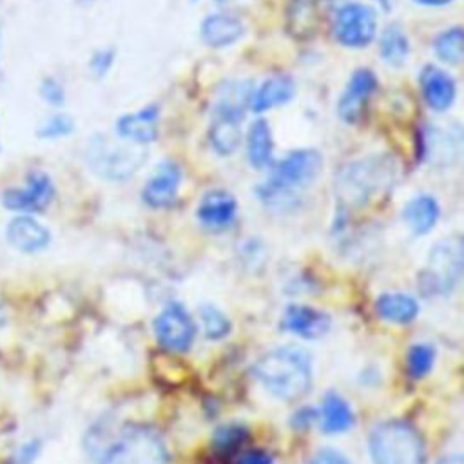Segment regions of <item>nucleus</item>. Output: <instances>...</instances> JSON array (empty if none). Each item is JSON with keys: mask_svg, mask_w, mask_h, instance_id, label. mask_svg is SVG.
<instances>
[{"mask_svg": "<svg viewBox=\"0 0 464 464\" xmlns=\"http://www.w3.org/2000/svg\"><path fill=\"white\" fill-rule=\"evenodd\" d=\"M96 464H165L167 450L160 435L145 426H96L85 440Z\"/></svg>", "mask_w": 464, "mask_h": 464, "instance_id": "f257e3e1", "label": "nucleus"}, {"mask_svg": "<svg viewBox=\"0 0 464 464\" xmlns=\"http://www.w3.org/2000/svg\"><path fill=\"white\" fill-rule=\"evenodd\" d=\"M257 382L274 397L295 401L312 388V359L295 344L277 346L254 364Z\"/></svg>", "mask_w": 464, "mask_h": 464, "instance_id": "f03ea898", "label": "nucleus"}, {"mask_svg": "<svg viewBox=\"0 0 464 464\" xmlns=\"http://www.w3.org/2000/svg\"><path fill=\"white\" fill-rule=\"evenodd\" d=\"M323 169V158L314 149H297L276 161L270 174L257 185V198L268 207H288L303 188L310 187Z\"/></svg>", "mask_w": 464, "mask_h": 464, "instance_id": "7ed1b4c3", "label": "nucleus"}, {"mask_svg": "<svg viewBox=\"0 0 464 464\" xmlns=\"http://www.w3.org/2000/svg\"><path fill=\"white\" fill-rule=\"evenodd\" d=\"M397 176L395 163L386 156H370L346 163L335 178V192L344 207H361L388 190Z\"/></svg>", "mask_w": 464, "mask_h": 464, "instance_id": "20e7f679", "label": "nucleus"}, {"mask_svg": "<svg viewBox=\"0 0 464 464\" xmlns=\"http://www.w3.org/2000/svg\"><path fill=\"white\" fill-rule=\"evenodd\" d=\"M372 464H424L426 448L419 430L404 419L379 422L368 439Z\"/></svg>", "mask_w": 464, "mask_h": 464, "instance_id": "39448f33", "label": "nucleus"}, {"mask_svg": "<svg viewBox=\"0 0 464 464\" xmlns=\"http://www.w3.org/2000/svg\"><path fill=\"white\" fill-rule=\"evenodd\" d=\"M147 160L143 145L109 136L96 134L89 140L85 149V161L89 169L109 181H121L130 178Z\"/></svg>", "mask_w": 464, "mask_h": 464, "instance_id": "423d86ee", "label": "nucleus"}, {"mask_svg": "<svg viewBox=\"0 0 464 464\" xmlns=\"http://www.w3.org/2000/svg\"><path fill=\"white\" fill-rule=\"evenodd\" d=\"M464 266V250L459 237H446L431 246L426 268L420 276L428 294L448 295L459 285Z\"/></svg>", "mask_w": 464, "mask_h": 464, "instance_id": "0eeeda50", "label": "nucleus"}, {"mask_svg": "<svg viewBox=\"0 0 464 464\" xmlns=\"http://www.w3.org/2000/svg\"><path fill=\"white\" fill-rule=\"evenodd\" d=\"M377 33V14L375 11L359 2L344 4L334 20V34L335 40L352 49L366 47Z\"/></svg>", "mask_w": 464, "mask_h": 464, "instance_id": "6e6552de", "label": "nucleus"}, {"mask_svg": "<svg viewBox=\"0 0 464 464\" xmlns=\"http://www.w3.org/2000/svg\"><path fill=\"white\" fill-rule=\"evenodd\" d=\"M158 343L170 352H187L196 335V324L179 303H169L154 319Z\"/></svg>", "mask_w": 464, "mask_h": 464, "instance_id": "1a4fd4ad", "label": "nucleus"}, {"mask_svg": "<svg viewBox=\"0 0 464 464\" xmlns=\"http://www.w3.org/2000/svg\"><path fill=\"white\" fill-rule=\"evenodd\" d=\"M54 198V183L45 172H31L24 187H11L2 194V205L13 212L33 214L49 207Z\"/></svg>", "mask_w": 464, "mask_h": 464, "instance_id": "9d476101", "label": "nucleus"}, {"mask_svg": "<svg viewBox=\"0 0 464 464\" xmlns=\"http://www.w3.org/2000/svg\"><path fill=\"white\" fill-rule=\"evenodd\" d=\"M377 78L370 69H357L350 82L346 83L339 103H337V114L344 123H357L364 109L368 105V100L377 91Z\"/></svg>", "mask_w": 464, "mask_h": 464, "instance_id": "9b49d317", "label": "nucleus"}, {"mask_svg": "<svg viewBox=\"0 0 464 464\" xmlns=\"http://www.w3.org/2000/svg\"><path fill=\"white\" fill-rule=\"evenodd\" d=\"M181 169L176 161H161L141 190L143 201L152 208L170 207L179 192Z\"/></svg>", "mask_w": 464, "mask_h": 464, "instance_id": "f8f14e48", "label": "nucleus"}, {"mask_svg": "<svg viewBox=\"0 0 464 464\" xmlns=\"http://www.w3.org/2000/svg\"><path fill=\"white\" fill-rule=\"evenodd\" d=\"M198 221L214 232H221L232 227L237 216V201L236 198L221 188L208 190L196 208Z\"/></svg>", "mask_w": 464, "mask_h": 464, "instance_id": "ddd939ff", "label": "nucleus"}, {"mask_svg": "<svg viewBox=\"0 0 464 464\" xmlns=\"http://www.w3.org/2000/svg\"><path fill=\"white\" fill-rule=\"evenodd\" d=\"M283 330L303 337V339H319L328 334L332 319L328 314L306 306V304H290L285 308L281 317Z\"/></svg>", "mask_w": 464, "mask_h": 464, "instance_id": "4468645a", "label": "nucleus"}, {"mask_svg": "<svg viewBox=\"0 0 464 464\" xmlns=\"http://www.w3.org/2000/svg\"><path fill=\"white\" fill-rule=\"evenodd\" d=\"M5 237L11 246L24 254H36L51 243V232L31 214L14 216L5 227Z\"/></svg>", "mask_w": 464, "mask_h": 464, "instance_id": "2eb2a0df", "label": "nucleus"}, {"mask_svg": "<svg viewBox=\"0 0 464 464\" xmlns=\"http://www.w3.org/2000/svg\"><path fill=\"white\" fill-rule=\"evenodd\" d=\"M419 83L424 102L433 111L442 112L453 105L457 96V83L446 71L435 65H426L419 74Z\"/></svg>", "mask_w": 464, "mask_h": 464, "instance_id": "dca6fc26", "label": "nucleus"}, {"mask_svg": "<svg viewBox=\"0 0 464 464\" xmlns=\"http://www.w3.org/2000/svg\"><path fill=\"white\" fill-rule=\"evenodd\" d=\"M160 109L158 105H147L136 112L123 114L116 121V134L121 140L147 145L158 138Z\"/></svg>", "mask_w": 464, "mask_h": 464, "instance_id": "f3484780", "label": "nucleus"}, {"mask_svg": "<svg viewBox=\"0 0 464 464\" xmlns=\"http://www.w3.org/2000/svg\"><path fill=\"white\" fill-rule=\"evenodd\" d=\"M201 40L210 47H228L234 45L245 34L243 22L228 13H214L208 14L201 22Z\"/></svg>", "mask_w": 464, "mask_h": 464, "instance_id": "a211bd4d", "label": "nucleus"}, {"mask_svg": "<svg viewBox=\"0 0 464 464\" xmlns=\"http://www.w3.org/2000/svg\"><path fill=\"white\" fill-rule=\"evenodd\" d=\"M295 83L286 74H274L266 78L254 92L250 100V107L256 114L266 112L274 107L285 105L294 98Z\"/></svg>", "mask_w": 464, "mask_h": 464, "instance_id": "6ab92c4d", "label": "nucleus"}, {"mask_svg": "<svg viewBox=\"0 0 464 464\" xmlns=\"http://www.w3.org/2000/svg\"><path fill=\"white\" fill-rule=\"evenodd\" d=\"M252 92H254V87H252V82L248 80H232L223 83L218 89L212 114L243 120L246 105H250Z\"/></svg>", "mask_w": 464, "mask_h": 464, "instance_id": "aec40b11", "label": "nucleus"}, {"mask_svg": "<svg viewBox=\"0 0 464 464\" xmlns=\"http://www.w3.org/2000/svg\"><path fill=\"white\" fill-rule=\"evenodd\" d=\"M317 417L321 419V430L328 435L344 433L355 422L352 406L341 395H337L334 392L324 395Z\"/></svg>", "mask_w": 464, "mask_h": 464, "instance_id": "412c9836", "label": "nucleus"}, {"mask_svg": "<svg viewBox=\"0 0 464 464\" xmlns=\"http://www.w3.org/2000/svg\"><path fill=\"white\" fill-rule=\"evenodd\" d=\"M439 203L428 194L411 198L402 210V218L415 236L428 234L439 221Z\"/></svg>", "mask_w": 464, "mask_h": 464, "instance_id": "4be33fe9", "label": "nucleus"}, {"mask_svg": "<svg viewBox=\"0 0 464 464\" xmlns=\"http://www.w3.org/2000/svg\"><path fill=\"white\" fill-rule=\"evenodd\" d=\"M379 317L395 324H408L419 315V303L413 295L402 292L381 294L375 301Z\"/></svg>", "mask_w": 464, "mask_h": 464, "instance_id": "5701e85b", "label": "nucleus"}, {"mask_svg": "<svg viewBox=\"0 0 464 464\" xmlns=\"http://www.w3.org/2000/svg\"><path fill=\"white\" fill-rule=\"evenodd\" d=\"M272 152H274V140L272 130L266 120L257 118L246 136V154L248 161L254 169H266L272 165Z\"/></svg>", "mask_w": 464, "mask_h": 464, "instance_id": "b1692460", "label": "nucleus"}, {"mask_svg": "<svg viewBox=\"0 0 464 464\" xmlns=\"http://www.w3.org/2000/svg\"><path fill=\"white\" fill-rule=\"evenodd\" d=\"M208 140L212 149L219 156H228L236 152L241 143V120L232 116L212 114V125L208 130Z\"/></svg>", "mask_w": 464, "mask_h": 464, "instance_id": "393cba45", "label": "nucleus"}, {"mask_svg": "<svg viewBox=\"0 0 464 464\" xmlns=\"http://www.w3.org/2000/svg\"><path fill=\"white\" fill-rule=\"evenodd\" d=\"M381 58L392 65V67H401L410 54V40L406 36V33L397 25H390L384 29V33L381 34Z\"/></svg>", "mask_w": 464, "mask_h": 464, "instance_id": "a878e982", "label": "nucleus"}, {"mask_svg": "<svg viewBox=\"0 0 464 464\" xmlns=\"http://www.w3.org/2000/svg\"><path fill=\"white\" fill-rule=\"evenodd\" d=\"M437 58L448 65H459L464 56V33L460 27H451L437 34L433 42Z\"/></svg>", "mask_w": 464, "mask_h": 464, "instance_id": "bb28decb", "label": "nucleus"}, {"mask_svg": "<svg viewBox=\"0 0 464 464\" xmlns=\"http://www.w3.org/2000/svg\"><path fill=\"white\" fill-rule=\"evenodd\" d=\"M288 20L294 34L306 38L310 33H314L317 24V9L314 0H292Z\"/></svg>", "mask_w": 464, "mask_h": 464, "instance_id": "cd10ccee", "label": "nucleus"}, {"mask_svg": "<svg viewBox=\"0 0 464 464\" xmlns=\"http://www.w3.org/2000/svg\"><path fill=\"white\" fill-rule=\"evenodd\" d=\"M198 314H199V323L207 339L219 341L230 334L232 330L230 319L214 304H201Z\"/></svg>", "mask_w": 464, "mask_h": 464, "instance_id": "c85d7f7f", "label": "nucleus"}, {"mask_svg": "<svg viewBox=\"0 0 464 464\" xmlns=\"http://www.w3.org/2000/svg\"><path fill=\"white\" fill-rule=\"evenodd\" d=\"M435 362V348L428 343L411 344L406 355V368L411 379L426 377Z\"/></svg>", "mask_w": 464, "mask_h": 464, "instance_id": "c756f323", "label": "nucleus"}, {"mask_svg": "<svg viewBox=\"0 0 464 464\" xmlns=\"http://www.w3.org/2000/svg\"><path fill=\"white\" fill-rule=\"evenodd\" d=\"M246 437L248 431L243 426H219L212 435V448L216 453H236V450L246 440Z\"/></svg>", "mask_w": 464, "mask_h": 464, "instance_id": "7c9ffc66", "label": "nucleus"}, {"mask_svg": "<svg viewBox=\"0 0 464 464\" xmlns=\"http://www.w3.org/2000/svg\"><path fill=\"white\" fill-rule=\"evenodd\" d=\"M428 149L433 156H440V160L448 161L451 154L460 149V129H437L435 132H431Z\"/></svg>", "mask_w": 464, "mask_h": 464, "instance_id": "2f4dec72", "label": "nucleus"}, {"mask_svg": "<svg viewBox=\"0 0 464 464\" xmlns=\"http://www.w3.org/2000/svg\"><path fill=\"white\" fill-rule=\"evenodd\" d=\"M72 132H74V120L63 112L47 116L36 130L38 138H42V140H60Z\"/></svg>", "mask_w": 464, "mask_h": 464, "instance_id": "473e14b6", "label": "nucleus"}, {"mask_svg": "<svg viewBox=\"0 0 464 464\" xmlns=\"http://www.w3.org/2000/svg\"><path fill=\"white\" fill-rule=\"evenodd\" d=\"M38 92H40V98L51 105V107H62L65 103V89L63 85L53 78V76H45L42 82H40V87H38Z\"/></svg>", "mask_w": 464, "mask_h": 464, "instance_id": "72a5a7b5", "label": "nucleus"}, {"mask_svg": "<svg viewBox=\"0 0 464 464\" xmlns=\"http://www.w3.org/2000/svg\"><path fill=\"white\" fill-rule=\"evenodd\" d=\"M114 56H116V54H114L112 49H98V51L91 56V62H89L91 71H92L98 78L105 76V74L111 71L112 63H114Z\"/></svg>", "mask_w": 464, "mask_h": 464, "instance_id": "f704fd0d", "label": "nucleus"}, {"mask_svg": "<svg viewBox=\"0 0 464 464\" xmlns=\"http://www.w3.org/2000/svg\"><path fill=\"white\" fill-rule=\"evenodd\" d=\"M42 450V442L38 439H31L24 442L14 453H13V464H33Z\"/></svg>", "mask_w": 464, "mask_h": 464, "instance_id": "c9c22d12", "label": "nucleus"}, {"mask_svg": "<svg viewBox=\"0 0 464 464\" xmlns=\"http://www.w3.org/2000/svg\"><path fill=\"white\" fill-rule=\"evenodd\" d=\"M308 464H350V459L335 448H323L312 457Z\"/></svg>", "mask_w": 464, "mask_h": 464, "instance_id": "e433bc0d", "label": "nucleus"}, {"mask_svg": "<svg viewBox=\"0 0 464 464\" xmlns=\"http://www.w3.org/2000/svg\"><path fill=\"white\" fill-rule=\"evenodd\" d=\"M234 464H274V459L265 450L252 448V450H246V451L239 453L236 457Z\"/></svg>", "mask_w": 464, "mask_h": 464, "instance_id": "4c0bfd02", "label": "nucleus"}, {"mask_svg": "<svg viewBox=\"0 0 464 464\" xmlns=\"http://www.w3.org/2000/svg\"><path fill=\"white\" fill-rule=\"evenodd\" d=\"M315 419H317V411L314 410V408H301V410H297L294 415H292V419H290V424L294 426V430H306V428H310L314 422H315Z\"/></svg>", "mask_w": 464, "mask_h": 464, "instance_id": "58836bf2", "label": "nucleus"}, {"mask_svg": "<svg viewBox=\"0 0 464 464\" xmlns=\"http://www.w3.org/2000/svg\"><path fill=\"white\" fill-rule=\"evenodd\" d=\"M415 4H420V5H430V7H440V5H448L451 4L453 0H413Z\"/></svg>", "mask_w": 464, "mask_h": 464, "instance_id": "ea45409f", "label": "nucleus"}, {"mask_svg": "<svg viewBox=\"0 0 464 464\" xmlns=\"http://www.w3.org/2000/svg\"><path fill=\"white\" fill-rule=\"evenodd\" d=\"M439 464H462V459H460V455H451V457H446L444 460H440Z\"/></svg>", "mask_w": 464, "mask_h": 464, "instance_id": "a19ab883", "label": "nucleus"}, {"mask_svg": "<svg viewBox=\"0 0 464 464\" xmlns=\"http://www.w3.org/2000/svg\"><path fill=\"white\" fill-rule=\"evenodd\" d=\"M218 4H232V2H243V0H216Z\"/></svg>", "mask_w": 464, "mask_h": 464, "instance_id": "79ce46f5", "label": "nucleus"}, {"mask_svg": "<svg viewBox=\"0 0 464 464\" xmlns=\"http://www.w3.org/2000/svg\"><path fill=\"white\" fill-rule=\"evenodd\" d=\"M82 2H92V0H82Z\"/></svg>", "mask_w": 464, "mask_h": 464, "instance_id": "37998d69", "label": "nucleus"}, {"mask_svg": "<svg viewBox=\"0 0 464 464\" xmlns=\"http://www.w3.org/2000/svg\"><path fill=\"white\" fill-rule=\"evenodd\" d=\"M381 2H384V0H381Z\"/></svg>", "mask_w": 464, "mask_h": 464, "instance_id": "c03bdc74", "label": "nucleus"}, {"mask_svg": "<svg viewBox=\"0 0 464 464\" xmlns=\"http://www.w3.org/2000/svg\"><path fill=\"white\" fill-rule=\"evenodd\" d=\"M194 2H196V0H194Z\"/></svg>", "mask_w": 464, "mask_h": 464, "instance_id": "a18cd8bd", "label": "nucleus"}, {"mask_svg": "<svg viewBox=\"0 0 464 464\" xmlns=\"http://www.w3.org/2000/svg\"><path fill=\"white\" fill-rule=\"evenodd\" d=\"M0 47H2V45H0Z\"/></svg>", "mask_w": 464, "mask_h": 464, "instance_id": "49530a36", "label": "nucleus"}]
</instances>
